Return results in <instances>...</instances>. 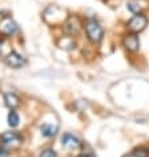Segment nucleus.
I'll return each mask as SVG.
<instances>
[{
  "mask_svg": "<svg viewBox=\"0 0 149 157\" xmlns=\"http://www.w3.org/2000/svg\"><path fill=\"white\" fill-rule=\"evenodd\" d=\"M148 25V17L143 13H137L133 17H131L127 21V28L131 31L132 33H139L144 31Z\"/></svg>",
  "mask_w": 149,
  "mask_h": 157,
  "instance_id": "obj_2",
  "label": "nucleus"
},
{
  "mask_svg": "<svg viewBox=\"0 0 149 157\" xmlns=\"http://www.w3.org/2000/svg\"><path fill=\"white\" fill-rule=\"evenodd\" d=\"M6 63L8 67H11V68L19 69V68H23V67L27 64V59L23 56V55L16 52V51H12V52H10L7 55Z\"/></svg>",
  "mask_w": 149,
  "mask_h": 157,
  "instance_id": "obj_5",
  "label": "nucleus"
},
{
  "mask_svg": "<svg viewBox=\"0 0 149 157\" xmlns=\"http://www.w3.org/2000/svg\"><path fill=\"white\" fill-rule=\"evenodd\" d=\"M0 157H8V151L3 145H0Z\"/></svg>",
  "mask_w": 149,
  "mask_h": 157,
  "instance_id": "obj_15",
  "label": "nucleus"
},
{
  "mask_svg": "<svg viewBox=\"0 0 149 157\" xmlns=\"http://www.w3.org/2000/svg\"><path fill=\"white\" fill-rule=\"evenodd\" d=\"M127 8L129 10V12L137 15V13H140V11H141V6H140L139 2H136V0H131V2L127 3Z\"/></svg>",
  "mask_w": 149,
  "mask_h": 157,
  "instance_id": "obj_12",
  "label": "nucleus"
},
{
  "mask_svg": "<svg viewBox=\"0 0 149 157\" xmlns=\"http://www.w3.org/2000/svg\"><path fill=\"white\" fill-rule=\"evenodd\" d=\"M17 31H19V25L12 20H8L3 24V32H4L7 36H12Z\"/></svg>",
  "mask_w": 149,
  "mask_h": 157,
  "instance_id": "obj_10",
  "label": "nucleus"
},
{
  "mask_svg": "<svg viewBox=\"0 0 149 157\" xmlns=\"http://www.w3.org/2000/svg\"><path fill=\"white\" fill-rule=\"evenodd\" d=\"M7 123H8V125L11 128H16L19 123H20V117H19L17 112L15 111V109H11V111L8 112V116H7Z\"/></svg>",
  "mask_w": 149,
  "mask_h": 157,
  "instance_id": "obj_11",
  "label": "nucleus"
},
{
  "mask_svg": "<svg viewBox=\"0 0 149 157\" xmlns=\"http://www.w3.org/2000/svg\"><path fill=\"white\" fill-rule=\"evenodd\" d=\"M59 132V127L57 125H53V124H49V123H44L40 127V133L43 137H47V139H52L57 135Z\"/></svg>",
  "mask_w": 149,
  "mask_h": 157,
  "instance_id": "obj_8",
  "label": "nucleus"
},
{
  "mask_svg": "<svg viewBox=\"0 0 149 157\" xmlns=\"http://www.w3.org/2000/svg\"><path fill=\"white\" fill-rule=\"evenodd\" d=\"M129 157H149V152L145 148H137L131 153Z\"/></svg>",
  "mask_w": 149,
  "mask_h": 157,
  "instance_id": "obj_13",
  "label": "nucleus"
},
{
  "mask_svg": "<svg viewBox=\"0 0 149 157\" xmlns=\"http://www.w3.org/2000/svg\"><path fill=\"white\" fill-rule=\"evenodd\" d=\"M40 157H57V153H56V151H53V149L47 148L40 152Z\"/></svg>",
  "mask_w": 149,
  "mask_h": 157,
  "instance_id": "obj_14",
  "label": "nucleus"
},
{
  "mask_svg": "<svg viewBox=\"0 0 149 157\" xmlns=\"http://www.w3.org/2000/svg\"><path fill=\"white\" fill-rule=\"evenodd\" d=\"M23 144V137L20 133L17 132H4L0 136V145H3L4 148H15Z\"/></svg>",
  "mask_w": 149,
  "mask_h": 157,
  "instance_id": "obj_3",
  "label": "nucleus"
},
{
  "mask_svg": "<svg viewBox=\"0 0 149 157\" xmlns=\"http://www.w3.org/2000/svg\"><path fill=\"white\" fill-rule=\"evenodd\" d=\"M76 157H95L92 155V153H83V155H79V156H76Z\"/></svg>",
  "mask_w": 149,
  "mask_h": 157,
  "instance_id": "obj_16",
  "label": "nucleus"
},
{
  "mask_svg": "<svg viewBox=\"0 0 149 157\" xmlns=\"http://www.w3.org/2000/svg\"><path fill=\"white\" fill-rule=\"evenodd\" d=\"M4 104L10 109H15L16 107H19V104H20V99H19V96L16 95V93L8 92V93L4 95Z\"/></svg>",
  "mask_w": 149,
  "mask_h": 157,
  "instance_id": "obj_9",
  "label": "nucleus"
},
{
  "mask_svg": "<svg viewBox=\"0 0 149 157\" xmlns=\"http://www.w3.org/2000/svg\"><path fill=\"white\" fill-rule=\"evenodd\" d=\"M61 145L63 148L68 149V151H77V149L81 148V141L73 133L67 132L61 136Z\"/></svg>",
  "mask_w": 149,
  "mask_h": 157,
  "instance_id": "obj_4",
  "label": "nucleus"
},
{
  "mask_svg": "<svg viewBox=\"0 0 149 157\" xmlns=\"http://www.w3.org/2000/svg\"><path fill=\"white\" fill-rule=\"evenodd\" d=\"M85 32H87L88 39L95 44L100 43L104 37V28L95 19H88L87 20V23H85Z\"/></svg>",
  "mask_w": 149,
  "mask_h": 157,
  "instance_id": "obj_1",
  "label": "nucleus"
},
{
  "mask_svg": "<svg viewBox=\"0 0 149 157\" xmlns=\"http://www.w3.org/2000/svg\"><path fill=\"white\" fill-rule=\"evenodd\" d=\"M3 43V37H2V35H0V44Z\"/></svg>",
  "mask_w": 149,
  "mask_h": 157,
  "instance_id": "obj_17",
  "label": "nucleus"
},
{
  "mask_svg": "<svg viewBox=\"0 0 149 157\" xmlns=\"http://www.w3.org/2000/svg\"><path fill=\"white\" fill-rule=\"evenodd\" d=\"M80 21H79V19H77L76 16H71L68 20L65 21V24H64V31L68 35H74V33H77L79 32V29H80Z\"/></svg>",
  "mask_w": 149,
  "mask_h": 157,
  "instance_id": "obj_7",
  "label": "nucleus"
},
{
  "mask_svg": "<svg viewBox=\"0 0 149 157\" xmlns=\"http://www.w3.org/2000/svg\"><path fill=\"white\" fill-rule=\"evenodd\" d=\"M124 47L131 52H137L140 49V39L136 33H129L124 37Z\"/></svg>",
  "mask_w": 149,
  "mask_h": 157,
  "instance_id": "obj_6",
  "label": "nucleus"
}]
</instances>
